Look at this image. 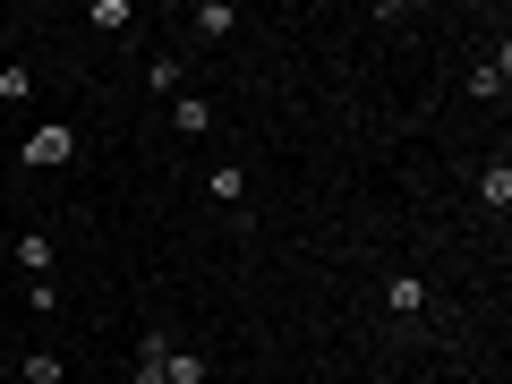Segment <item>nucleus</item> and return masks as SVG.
<instances>
[{"label": "nucleus", "instance_id": "3", "mask_svg": "<svg viewBox=\"0 0 512 384\" xmlns=\"http://www.w3.org/2000/svg\"><path fill=\"white\" fill-rule=\"evenodd\" d=\"M188 26H197L205 43H222V35L239 26V9H231V0H197V9H188Z\"/></svg>", "mask_w": 512, "mask_h": 384}, {"label": "nucleus", "instance_id": "1", "mask_svg": "<svg viewBox=\"0 0 512 384\" xmlns=\"http://www.w3.org/2000/svg\"><path fill=\"white\" fill-rule=\"evenodd\" d=\"M384 316H393V325H419V316H427V282L419 274H393V282H384Z\"/></svg>", "mask_w": 512, "mask_h": 384}, {"label": "nucleus", "instance_id": "6", "mask_svg": "<svg viewBox=\"0 0 512 384\" xmlns=\"http://www.w3.org/2000/svg\"><path fill=\"white\" fill-rule=\"evenodd\" d=\"M171 128H180V137H205V128H214V103H205V94H180V103H171Z\"/></svg>", "mask_w": 512, "mask_h": 384}, {"label": "nucleus", "instance_id": "14", "mask_svg": "<svg viewBox=\"0 0 512 384\" xmlns=\"http://www.w3.org/2000/svg\"><path fill=\"white\" fill-rule=\"evenodd\" d=\"M0 384H18V359H9V350H0Z\"/></svg>", "mask_w": 512, "mask_h": 384}, {"label": "nucleus", "instance_id": "12", "mask_svg": "<svg viewBox=\"0 0 512 384\" xmlns=\"http://www.w3.org/2000/svg\"><path fill=\"white\" fill-rule=\"evenodd\" d=\"M26 94H35V69L26 60H0V103H26Z\"/></svg>", "mask_w": 512, "mask_h": 384}, {"label": "nucleus", "instance_id": "9", "mask_svg": "<svg viewBox=\"0 0 512 384\" xmlns=\"http://www.w3.org/2000/svg\"><path fill=\"white\" fill-rule=\"evenodd\" d=\"M163 359H171V333H146V342H137V384H171Z\"/></svg>", "mask_w": 512, "mask_h": 384}, {"label": "nucleus", "instance_id": "13", "mask_svg": "<svg viewBox=\"0 0 512 384\" xmlns=\"http://www.w3.org/2000/svg\"><path fill=\"white\" fill-rule=\"evenodd\" d=\"M180 77H188L180 60H171V52H154V69H146V86H154V94H180Z\"/></svg>", "mask_w": 512, "mask_h": 384}, {"label": "nucleus", "instance_id": "5", "mask_svg": "<svg viewBox=\"0 0 512 384\" xmlns=\"http://www.w3.org/2000/svg\"><path fill=\"white\" fill-rule=\"evenodd\" d=\"M18 265L35 282H52V231H18Z\"/></svg>", "mask_w": 512, "mask_h": 384}, {"label": "nucleus", "instance_id": "2", "mask_svg": "<svg viewBox=\"0 0 512 384\" xmlns=\"http://www.w3.org/2000/svg\"><path fill=\"white\" fill-rule=\"evenodd\" d=\"M77 154V128H35L26 137V163H69Z\"/></svg>", "mask_w": 512, "mask_h": 384}, {"label": "nucleus", "instance_id": "10", "mask_svg": "<svg viewBox=\"0 0 512 384\" xmlns=\"http://www.w3.org/2000/svg\"><path fill=\"white\" fill-rule=\"evenodd\" d=\"M478 205H487V214H504V205H512V163H487V171H478Z\"/></svg>", "mask_w": 512, "mask_h": 384}, {"label": "nucleus", "instance_id": "11", "mask_svg": "<svg viewBox=\"0 0 512 384\" xmlns=\"http://www.w3.org/2000/svg\"><path fill=\"white\" fill-rule=\"evenodd\" d=\"M504 43H495V60H478V77H470V94H478V103H504Z\"/></svg>", "mask_w": 512, "mask_h": 384}, {"label": "nucleus", "instance_id": "7", "mask_svg": "<svg viewBox=\"0 0 512 384\" xmlns=\"http://www.w3.org/2000/svg\"><path fill=\"white\" fill-rule=\"evenodd\" d=\"M205 197H214V205H239V197H248V171H239V163H214V171H205Z\"/></svg>", "mask_w": 512, "mask_h": 384}, {"label": "nucleus", "instance_id": "4", "mask_svg": "<svg viewBox=\"0 0 512 384\" xmlns=\"http://www.w3.org/2000/svg\"><path fill=\"white\" fill-rule=\"evenodd\" d=\"M18 384H69V359H60V350H26V359H18Z\"/></svg>", "mask_w": 512, "mask_h": 384}, {"label": "nucleus", "instance_id": "8", "mask_svg": "<svg viewBox=\"0 0 512 384\" xmlns=\"http://www.w3.org/2000/svg\"><path fill=\"white\" fill-rule=\"evenodd\" d=\"M163 376H171V384H205V376H214V359H205V350H180V342H171Z\"/></svg>", "mask_w": 512, "mask_h": 384}]
</instances>
